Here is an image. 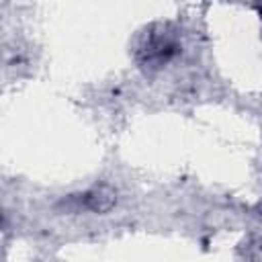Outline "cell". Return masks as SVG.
Instances as JSON below:
<instances>
[{
    "mask_svg": "<svg viewBox=\"0 0 262 262\" xmlns=\"http://www.w3.org/2000/svg\"><path fill=\"white\" fill-rule=\"evenodd\" d=\"M180 53V35L170 23L149 25L135 43V61L147 72H156Z\"/></svg>",
    "mask_w": 262,
    "mask_h": 262,
    "instance_id": "obj_1",
    "label": "cell"
},
{
    "mask_svg": "<svg viewBox=\"0 0 262 262\" xmlns=\"http://www.w3.org/2000/svg\"><path fill=\"white\" fill-rule=\"evenodd\" d=\"M117 205V194L111 186L100 184V186H92L80 194H72L68 196V201H63V207L68 211H88V213H108L113 207Z\"/></svg>",
    "mask_w": 262,
    "mask_h": 262,
    "instance_id": "obj_2",
    "label": "cell"
}]
</instances>
